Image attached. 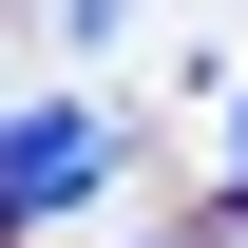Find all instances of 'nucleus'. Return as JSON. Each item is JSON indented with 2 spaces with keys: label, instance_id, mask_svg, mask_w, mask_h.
I'll use <instances>...</instances> for the list:
<instances>
[{
  "label": "nucleus",
  "instance_id": "f257e3e1",
  "mask_svg": "<svg viewBox=\"0 0 248 248\" xmlns=\"http://www.w3.org/2000/svg\"><path fill=\"white\" fill-rule=\"evenodd\" d=\"M95 172H115V115H95V95H38V115H0V229L95 210Z\"/></svg>",
  "mask_w": 248,
  "mask_h": 248
},
{
  "label": "nucleus",
  "instance_id": "f03ea898",
  "mask_svg": "<svg viewBox=\"0 0 248 248\" xmlns=\"http://www.w3.org/2000/svg\"><path fill=\"white\" fill-rule=\"evenodd\" d=\"M229 191H248V95H229Z\"/></svg>",
  "mask_w": 248,
  "mask_h": 248
}]
</instances>
